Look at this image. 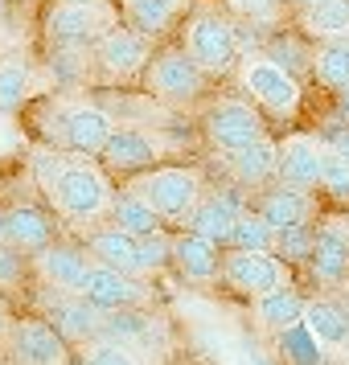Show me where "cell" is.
I'll return each mask as SVG.
<instances>
[{
    "instance_id": "cell-3",
    "label": "cell",
    "mask_w": 349,
    "mask_h": 365,
    "mask_svg": "<svg viewBox=\"0 0 349 365\" xmlns=\"http://www.w3.org/2000/svg\"><path fill=\"white\" fill-rule=\"evenodd\" d=\"M140 193L156 205V214L165 217L168 226H185L198 201L206 197V185H201V173L198 168H185V165H156V168H144L140 177Z\"/></svg>"
},
{
    "instance_id": "cell-24",
    "label": "cell",
    "mask_w": 349,
    "mask_h": 365,
    "mask_svg": "<svg viewBox=\"0 0 349 365\" xmlns=\"http://www.w3.org/2000/svg\"><path fill=\"white\" fill-rule=\"evenodd\" d=\"M181 13H185V0H119L123 25L136 29V34H144L148 41L152 37H165L177 25Z\"/></svg>"
},
{
    "instance_id": "cell-1",
    "label": "cell",
    "mask_w": 349,
    "mask_h": 365,
    "mask_svg": "<svg viewBox=\"0 0 349 365\" xmlns=\"http://www.w3.org/2000/svg\"><path fill=\"white\" fill-rule=\"evenodd\" d=\"M54 201L58 217H66L70 226H95L103 214H111V185H107V173L95 165V156H79V152H66L62 156V168H58V181L46 193Z\"/></svg>"
},
{
    "instance_id": "cell-29",
    "label": "cell",
    "mask_w": 349,
    "mask_h": 365,
    "mask_svg": "<svg viewBox=\"0 0 349 365\" xmlns=\"http://www.w3.org/2000/svg\"><path fill=\"white\" fill-rule=\"evenodd\" d=\"M316 83L329 86V91H345L349 86V37H329L325 46H316L313 66Z\"/></svg>"
},
{
    "instance_id": "cell-23",
    "label": "cell",
    "mask_w": 349,
    "mask_h": 365,
    "mask_svg": "<svg viewBox=\"0 0 349 365\" xmlns=\"http://www.w3.org/2000/svg\"><path fill=\"white\" fill-rule=\"evenodd\" d=\"M86 250L95 263L119 267V271H136L140 275V234H128L123 226H95L86 238Z\"/></svg>"
},
{
    "instance_id": "cell-14",
    "label": "cell",
    "mask_w": 349,
    "mask_h": 365,
    "mask_svg": "<svg viewBox=\"0 0 349 365\" xmlns=\"http://www.w3.org/2000/svg\"><path fill=\"white\" fill-rule=\"evenodd\" d=\"M313 279L320 287H345L349 283V217H325L316 226V247H313Z\"/></svg>"
},
{
    "instance_id": "cell-22",
    "label": "cell",
    "mask_w": 349,
    "mask_h": 365,
    "mask_svg": "<svg viewBox=\"0 0 349 365\" xmlns=\"http://www.w3.org/2000/svg\"><path fill=\"white\" fill-rule=\"evenodd\" d=\"M173 267L189 283H210V279H218L222 259H218V247L210 238H201L193 230H181L173 238Z\"/></svg>"
},
{
    "instance_id": "cell-4",
    "label": "cell",
    "mask_w": 349,
    "mask_h": 365,
    "mask_svg": "<svg viewBox=\"0 0 349 365\" xmlns=\"http://www.w3.org/2000/svg\"><path fill=\"white\" fill-rule=\"evenodd\" d=\"M238 83H243V91H247L263 111H271V115L292 119L300 111V99H304L300 78L288 66H280L275 58H267V53H251V58H243V66H238Z\"/></svg>"
},
{
    "instance_id": "cell-11",
    "label": "cell",
    "mask_w": 349,
    "mask_h": 365,
    "mask_svg": "<svg viewBox=\"0 0 349 365\" xmlns=\"http://www.w3.org/2000/svg\"><path fill=\"white\" fill-rule=\"evenodd\" d=\"M9 357L13 365H66V336L37 320V316H25V320H13L9 324Z\"/></svg>"
},
{
    "instance_id": "cell-47",
    "label": "cell",
    "mask_w": 349,
    "mask_h": 365,
    "mask_svg": "<svg viewBox=\"0 0 349 365\" xmlns=\"http://www.w3.org/2000/svg\"><path fill=\"white\" fill-rule=\"evenodd\" d=\"M0 9H4V0H0Z\"/></svg>"
},
{
    "instance_id": "cell-26",
    "label": "cell",
    "mask_w": 349,
    "mask_h": 365,
    "mask_svg": "<svg viewBox=\"0 0 349 365\" xmlns=\"http://www.w3.org/2000/svg\"><path fill=\"white\" fill-rule=\"evenodd\" d=\"M304 324L325 349H349V312L325 296L304 299Z\"/></svg>"
},
{
    "instance_id": "cell-31",
    "label": "cell",
    "mask_w": 349,
    "mask_h": 365,
    "mask_svg": "<svg viewBox=\"0 0 349 365\" xmlns=\"http://www.w3.org/2000/svg\"><path fill=\"white\" fill-rule=\"evenodd\" d=\"M34 70L25 66L21 58H0V111H13L17 115L25 103L34 99Z\"/></svg>"
},
{
    "instance_id": "cell-2",
    "label": "cell",
    "mask_w": 349,
    "mask_h": 365,
    "mask_svg": "<svg viewBox=\"0 0 349 365\" xmlns=\"http://www.w3.org/2000/svg\"><path fill=\"white\" fill-rule=\"evenodd\" d=\"M119 9L111 0H54L41 17V34L50 46H70V50H86L95 46L103 34H111L119 25Z\"/></svg>"
},
{
    "instance_id": "cell-46",
    "label": "cell",
    "mask_w": 349,
    "mask_h": 365,
    "mask_svg": "<svg viewBox=\"0 0 349 365\" xmlns=\"http://www.w3.org/2000/svg\"><path fill=\"white\" fill-rule=\"evenodd\" d=\"M341 292H345V308H349V283H345V287H341Z\"/></svg>"
},
{
    "instance_id": "cell-39",
    "label": "cell",
    "mask_w": 349,
    "mask_h": 365,
    "mask_svg": "<svg viewBox=\"0 0 349 365\" xmlns=\"http://www.w3.org/2000/svg\"><path fill=\"white\" fill-rule=\"evenodd\" d=\"M25 132H21V123L13 111H0V160L4 156H17V152H25Z\"/></svg>"
},
{
    "instance_id": "cell-15",
    "label": "cell",
    "mask_w": 349,
    "mask_h": 365,
    "mask_svg": "<svg viewBox=\"0 0 349 365\" xmlns=\"http://www.w3.org/2000/svg\"><path fill=\"white\" fill-rule=\"evenodd\" d=\"M329 140L316 132H292L280 144V177L275 181L296 185V189H320V168H325Z\"/></svg>"
},
{
    "instance_id": "cell-21",
    "label": "cell",
    "mask_w": 349,
    "mask_h": 365,
    "mask_svg": "<svg viewBox=\"0 0 349 365\" xmlns=\"http://www.w3.org/2000/svg\"><path fill=\"white\" fill-rule=\"evenodd\" d=\"M243 210H247V205L234 197V193H206V197L198 201L193 217L185 222V230L201 234V238H210V242H231L234 222H238Z\"/></svg>"
},
{
    "instance_id": "cell-40",
    "label": "cell",
    "mask_w": 349,
    "mask_h": 365,
    "mask_svg": "<svg viewBox=\"0 0 349 365\" xmlns=\"http://www.w3.org/2000/svg\"><path fill=\"white\" fill-rule=\"evenodd\" d=\"M25 275V255L9 242H0V287H17Z\"/></svg>"
},
{
    "instance_id": "cell-18",
    "label": "cell",
    "mask_w": 349,
    "mask_h": 365,
    "mask_svg": "<svg viewBox=\"0 0 349 365\" xmlns=\"http://www.w3.org/2000/svg\"><path fill=\"white\" fill-rule=\"evenodd\" d=\"M222 165L231 168V177L247 189H263L280 177V144L271 135H259L255 144L247 148H234V152H222Z\"/></svg>"
},
{
    "instance_id": "cell-20",
    "label": "cell",
    "mask_w": 349,
    "mask_h": 365,
    "mask_svg": "<svg viewBox=\"0 0 349 365\" xmlns=\"http://www.w3.org/2000/svg\"><path fill=\"white\" fill-rule=\"evenodd\" d=\"M259 214L275 226V230H292V226H308L313 222V189H296V185L275 181L267 189L259 205Z\"/></svg>"
},
{
    "instance_id": "cell-32",
    "label": "cell",
    "mask_w": 349,
    "mask_h": 365,
    "mask_svg": "<svg viewBox=\"0 0 349 365\" xmlns=\"http://www.w3.org/2000/svg\"><path fill=\"white\" fill-rule=\"evenodd\" d=\"M275 238H280V230H275L259 210H243L238 222H234L231 247H238V250H275Z\"/></svg>"
},
{
    "instance_id": "cell-27",
    "label": "cell",
    "mask_w": 349,
    "mask_h": 365,
    "mask_svg": "<svg viewBox=\"0 0 349 365\" xmlns=\"http://www.w3.org/2000/svg\"><path fill=\"white\" fill-rule=\"evenodd\" d=\"M111 222L123 226L128 234H156V230H165V217L156 214V205L140 193V185H128V189H119V193H116V201H111Z\"/></svg>"
},
{
    "instance_id": "cell-25",
    "label": "cell",
    "mask_w": 349,
    "mask_h": 365,
    "mask_svg": "<svg viewBox=\"0 0 349 365\" xmlns=\"http://www.w3.org/2000/svg\"><path fill=\"white\" fill-rule=\"evenodd\" d=\"M304 320V296H300L292 283H283L275 292H263V296H255V324L263 332H288L292 324Z\"/></svg>"
},
{
    "instance_id": "cell-45",
    "label": "cell",
    "mask_w": 349,
    "mask_h": 365,
    "mask_svg": "<svg viewBox=\"0 0 349 365\" xmlns=\"http://www.w3.org/2000/svg\"><path fill=\"white\" fill-rule=\"evenodd\" d=\"M292 4H300V9H308V4H316V0H292Z\"/></svg>"
},
{
    "instance_id": "cell-42",
    "label": "cell",
    "mask_w": 349,
    "mask_h": 365,
    "mask_svg": "<svg viewBox=\"0 0 349 365\" xmlns=\"http://www.w3.org/2000/svg\"><path fill=\"white\" fill-rule=\"evenodd\" d=\"M337 111H341V119H345V123H349V86H345V91H341V103H337Z\"/></svg>"
},
{
    "instance_id": "cell-19",
    "label": "cell",
    "mask_w": 349,
    "mask_h": 365,
    "mask_svg": "<svg viewBox=\"0 0 349 365\" xmlns=\"http://www.w3.org/2000/svg\"><path fill=\"white\" fill-rule=\"evenodd\" d=\"M4 242L21 255H41L54 242V222L41 205H9L4 210Z\"/></svg>"
},
{
    "instance_id": "cell-6",
    "label": "cell",
    "mask_w": 349,
    "mask_h": 365,
    "mask_svg": "<svg viewBox=\"0 0 349 365\" xmlns=\"http://www.w3.org/2000/svg\"><path fill=\"white\" fill-rule=\"evenodd\" d=\"M116 132L111 115L103 111L99 103L86 99H70L58 107V140L66 152H79V156H103L107 140Z\"/></svg>"
},
{
    "instance_id": "cell-5",
    "label": "cell",
    "mask_w": 349,
    "mask_h": 365,
    "mask_svg": "<svg viewBox=\"0 0 349 365\" xmlns=\"http://www.w3.org/2000/svg\"><path fill=\"white\" fill-rule=\"evenodd\" d=\"M181 46L206 74H226V70H234L238 50H243V46H238L234 21L222 17V13H210V9H201V13L189 17Z\"/></svg>"
},
{
    "instance_id": "cell-10",
    "label": "cell",
    "mask_w": 349,
    "mask_h": 365,
    "mask_svg": "<svg viewBox=\"0 0 349 365\" xmlns=\"http://www.w3.org/2000/svg\"><path fill=\"white\" fill-rule=\"evenodd\" d=\"M83 296L91 299L95 308H103V312H119V308H148L152 287H148V275L95 263L91 267V279H86V287H83Z\"/></svg>"
},
{
    "instance_id": "cell-43",
    "label": "cell",
    "mask_w": 349,
    "mask_h": 365,
    "mask_svg": "<svg viewBox=\"0 0 349 365\" xmlns=\"http://www.w3.org/2000/svg\"><path fill=\"white\" fill-rule=\"evenodd\" d=\"M0 332H9V312H4V304H0Z\"/></svg>"
},
{
    "instance_id": "cell-16",
    "label": "cell",
    "mask_w": 349,
    "mask_h": 365,
    "mask_svg": "<svg viewBox=\"0 0 349 365\" xmlns=\"http://www.w3.org/2000/svg\"><path fill=\"white\" fill-rule=\"evenodd\" d=\"M165 140L148 128H116L107 148H103V165L107 168H119V173H144V168H156L161 156H165Z\"/></svg>"
},
{
    "instance_id": "cell-17",
    "label": "cell",
    "mask_w": 349,
    "mask_h": 365,
    "mask_svg": "<svg viewBox=\"0 0 349 365\" xmlns=\"http://www.w3.org/2000/svg\"><path fill=\"white\" fill-rule=\"evenodd\" d=\"M37 259V275L50 283V287H58V292H66V296H83L86 279H91V267H95V259L86 255V250L79 247H46L41 255H34Z\"/></svg>"
},
{
    "instance_id": "cell-9",
    "label": "cell",
    "mask_w": 349,
    "mask_h": 365,
    "mask_svg": "<svg viewBox=\"0 0 349 365\" xmlns=\"http://www.w3.org/2000/svg\"><path fill=\"white\" fill-rule=\"evenodd\" d=\"M201 128H206V140H210V148L222 156V152H234V148H247L255 144L259 135H267L263 128V115L251 107V103H214L206 119H201Z\"/></svg>"
},
{
    "instance_id": "cell-35",
    "label": "cell",
    "mask_w": 349,
    "mask_h": 365,
    "mask_svg": "<svg viewBox=\"0 0 349 365\" xmlns=\"http://www.w3.org/2000/svg\"><path fill=\"white\" fill-rule=\"evenodd\" d=\"M313 247H316V230L313 226H292V230H280V238H275V255H280L283 263L313 259Z\"/></svg>"
},
{
    "instance_id": "cell-8",
    "label": "cell",
    "mask_w": 349,
    "mask_h": 365,
    "mask_svg": "<svg viewBox=\"0 0 349 365\" xmlns=\"http://www.w3.org/2000/svg\"><path fill=\"white\" fill-rule=\"evenodd\" d=\"M222 279L231 283L234 292L243 296H263L288 283V263H283L275 250H238L231 247L222 255Z\"/></svg>"
},
{
    "instance_id": "cell-44",
    "label": "cell",
    "mask_w": 349,
    "mask_h": 365,
    "mask_svg": "<svg viewBox=\"0 0 349 365\" xmlns=\"http://www.w3.org/2000/svg\"><path fill=\"white\" fill-rule=\"evenodd\" d=\"M0 242H4V210H0Z\"/></svg>"
},
{
    "instance_id": "cell-33",
    "label": "cell",
    "mask_w": 349,
    "mask_h": 365,
    "mask_svg": "<svg viewBox=\"0 0 349 365\" xmlns=\"http://www.w3.org/2000/svg\"><path fill=\"white\" fill-rule=\"evenodd\" d=\"M173 263V238L165 230L140 234V275H156Z\"/></svg>"
},
{
    "instance_id": "cell-30",
    "label": "cell",
    "mask_w": 349,
    "mask_h": 365,
    "mask_svg": "<svg viewBox=\"0 0 349 365\" xmlns=\"http://www.w3.org/2000/svg\"><path fill=\"white\" fill-rule=\"evenodd\" d=\"M300 25L313 37H349V0H316L300 9Z\"/></svg>"
},
{
    "instance_id": "cell-13",
    "label": "cell",
    "mask_w": 349,
    "mask_h": 365,
    "mask_svg": "<svg viewBox=\"0 0 349 365\" xmlns=\"http://www.w3.org/2000/svg\"><path fill=\"white\" fill-rule=\"evenodd\" d=\"M103 336L123 345L136 357H161L165 353V324L144 308H119L103 312Z\"/></svg>"
},
{
    "instance_id": "cell-7",
    "label": "cell",
    "mask_w": 349,
    "mask_h": 365,
    "mask_svg": "<svg viewBox=\"0 0 349 365\" xmlns=\"http://www.w3.org/2000/svg\"><path fill=\"white\" fill-rule=\"evenodd\" d=\"M206 70L189 58L185 50H165L156 53L148 62V70H144V83H148V91L156 95V99L165 103H193L201 99V91H206Z\"/></svg>"
},
{
    "instance_id": "cell-38",
    "label": "cell",
    "mask_w": 349,
    "mask_h": 365,
    "mask_svg": "<svg viewBox=\"0 0 349 365\" xmlns=\"http://www.w3.org/2000/svg\"><path fill=\"white\" fill-rule=\"evenodd\" d=\"M226 4L251 25H275L283 17V0H226Z\"/></svg>"
},
{
    "instance_id": "cell-41",
    "label": "cell",
    "mask_w": 349,
    "mask_h": 365,
    "mask_svg": "<svg viewBox=\"0 0 349 365\" xmlns=\"http://www.w3.org/2000/svg\"><path fill=\"white\" fill-rule=\"evenodd\" d=\"M329 148H337V152H341V156L349 160V123L341 128V132H333V135H329Z\"/></svg>"
},
{
    "instance_id": "cell-12",
    "label": "cell",
    "mask_w": 349,
    "mask_h": 365,
    "mask_svg": "<svg viewBox=\"0 0 349 365\" xmlns=\"http://www.w3.org/2000/svg\"><path fill=\"white\" fill-rule=\"evenodd\" d=\"M91 50H95V66H99L107 78H136V74H144L148 62H152L148 37L128 29L123 21H119L111 34H103Z\"/></svg>"
},
{
    "instance_id": "cell-28",
    "label": "cell",
    "mask_w": 349,
    "mask_h": 365,
    "mask_svg": "<svg viewBox=\"0 0 349 365\" xmlns=\"http://www.w3.org/2000/svg\"><path fill=\"white\" fill-rule=\"evenodd\" d=\"M58 332L66 341H79V345H91L103 336V308H95L86 296H70V304L58 312Z\"/></svg>"
},
{
    "instance_id": "cell-36",
    "label": "cell",
    "mask_w": 349,
    "mask_h": 365,
    "mask_svg": "<svg viewBox=\"0 0 349 365\" xmlns=\"http://www.w3.org/2000/svg\"><path fill=\"white\" fill-rule=\"evenodd\" d=\"M320 189L337 201H349V160L337 148L325 152V168H320Z\"/></svg>"
},
{
    "instance_id": "cell-34",
    "label": "cell",
    "mask_w": 349,
    "mask_h": 365,
    "mask_svg": "<svg viewBox=\"0 0 349 365\" xmlns=\"http://www.w3.org/2000/svg\"><path fill=\"white\" fill-rule=\"evenodd\" d=\"M50 74L54 83H83L86 78V50H70V46H50Z\"/></svg>"
},
{
    "instance_id": "cell-37",
    "label": "cell",
    "mask_w": 349,
    "mask_h": 365,
    "mask_svg": "<svg viewBox=\"0 0 349 365\" xmlns=\"http://www.w3.org/2000/svg\"><path fill=\"white\" fill-rule=\"evenodd\" d=\"M83 365H144V361H140L136 353H128L123 345L107 341V336H99V341L83 345Z\"/></svg>"
}]
</instances>
